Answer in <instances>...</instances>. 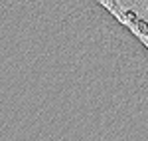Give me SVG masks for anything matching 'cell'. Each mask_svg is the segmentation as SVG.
I'll return each instance as SVG.
<instances>
[{
  "label": "cell",
  "mask_w": 148,
  "mask_h": 141,
  "mask_svg": "<svg viewBox=\"0 0 148 141\" xmlns=\"http://www.w3.org/2000/svg\"><path fill=\"white\" fill-rule=\"evenodd\" d=\"M136 24H138V30H140L142 34H146V36H148V24L144 22V20H138Z\"/></svg>",
  "instance_id": "6da1fadb"
},
{
  "label": "cell",
  "mask_w": 148,
  "mask_h": 141,
  "mask_svg": "<svg viewBox=\"0 0 148 141\" xmlns=\"http://www.w3.org/2000/svg\"><path fill=\"white\" fill-rule=\"evenodd\" d=\"M126 18H128V20H136V16H134V12H126Z\"/></svg>",
  "instance_id": "7a4b0ae2"
}]
</instances>
